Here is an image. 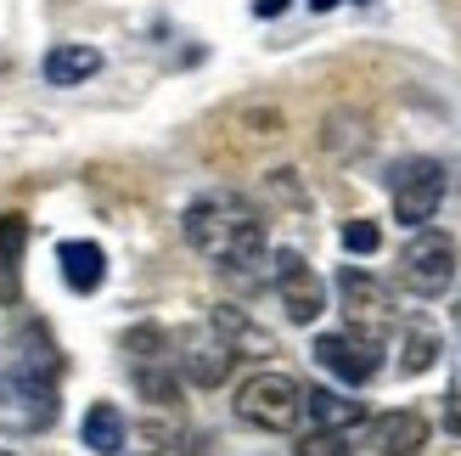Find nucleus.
<instances>
[{
  "label": "nucleus",
  "mask_w": 461,
  "mask_h": 456,
  "mask_svg": "<svg viewBox=\"0 0 461 456\" xmlns=\"http://www.w3.org/2000/svg\"><path fill=\"white\" fill-rule=\"evenodd\" d=\"M79 440L96 451V456H119L124 445H130V428H124V412L113 400H96L85 412V423H79Z\"/></svg>",
  "instance_id": "nucleus-14"
},
{
  "label": "nucleus",
  "mask_w": 461,
  "mask_h": 456,
  "mask_svg": "<svg viewBox=\"0 0 461 456\" xmlns=\"http://www.w3.org/2000/svg\"><path fill=\"white\" fill-rule=\"evenodd\" d=\"M57 265H62V282L74 293H96L102 277H107V254L96 242H62L57 248Z\"/></svg>",
  "instance_id": "nucleus-15"
},
{
  "label": "nucleus",
  "mask_w": 461,
  "mask_h": 456,
  "mask_svg": "<svg viewBox=\"0 0 461 456\" xmlns=\"http://www.w3.org/2000/svg\"><path fill=\"white\" fill-rule=\"evenodd\" d=\"M270 282H276V299H282L287 322H298V327H310L315 315L327 310V282H321L315 270L304 265V254H293V248H282V254H276Z\"/></svg>",
  "instance_id": "nucleus-9"
},
{
  "label": "nucleus",
  "mask_w": 461,
  "mask_h": 456,
  "mask_svg": "<svg viewBox=\"0 0 461 456\" xmlns=\"http://www.w3.org/2000/svg\"><path fill=\"white\" fill-rule=\"evenodd\" d=\"M445 428L461 434V389H450V406H445Z\"/></svg>",
  "instance_id": "nucleus-19"
},
{
  "label": "nucleus",
  "mask_w": 461,
  "mask_h": 456,
  "mask_svg": "<svg viewBox=\"0 0 461 456\" xmlns=\"http://www.w3.org/2000/svg\"><path fill=\"white\" fill-rule=\"evenodd\" d=\"M230 412H237V423L259 428V434H293L304 423V383L293 372H253L237 383Z\"/></svg>",
  "instance_id": "nucleus-3"
},
{
  "label": "nucleus",
  "mask_w": 461,
  "mask_h": 456,
  "mask_svg": "<svg viewBox=\"0 0 461 456\" xmlns=\"http://www.w3.org/2000/svg\"><path fill=\"white\" fill-rule=\"evenodd\" d=\"M366 417V406L338 395V389H304V423L315 434H343V428H355Z\"/></svg>",
  "instance_id": "nucleus-13"
},
{
  "label": "nucleus",
  "mask_w": 461,
  "mask_h": 456,
  "mask_svg": "<svg viewBox=\"0 0 461 456\" xmlns=\"http://www.w3.org/2000/svg\"><path fill=\"white\" fill-rule=\"evenodd\" d=\"M209 327L225 338V350L237 355V360H265V355H276V338L253 322L248 310H237V305H214L209 310Z\"/></svg>",
  "instance_id": "nucleus-11"
},
{
  "label": "nucleus",
  "mask_w": 461,
  "mask_h": 456,
  "mask_svg": "<svg viewBox=\"0 0 461 456\" xmlns=\"http://www.w3.org/2000/svg\"><path fill=\"white\" fill-rule=\"evenodd\" d=\"M377 242H383V232L372 220H349V225H343V248H349V254H377Z\"/></svg>",
  "instance_id": "nucleus-18"
},
{
  "label": "nucleus",
  "mask_w": 461,
  "mask_h": 456,
  "mask_svg": "<svg viewBox=\"0 0 461 456\" xmlns=\"http://www.w3.org/2000/svg\"><path fill=\"white\" fill-rule=\"evenodd\" d=\"M338 305L349 315V327L377 333V338H388V327H394V315H400L394 310V287L383 277H372V270H360V265L338 270Z\"/></svg>",
  "instance_id": "nucleus-7"
},
{
  "label": "nucleus",
  "mask_w": 461,
  "mask_h": 456,
  "mask_svg": "<svg viewBox=\"0 0 461 456\" xmlns=\"http://www.w3.org/2000/svg\"><path fill=\"white\" fill-rule=\"evenodd\" d=\"M450 327L461 333V293H456V305H450Z\"/></svg>",
  "instance_id": "nucleus-21"
},
{
  "label": "nucleus",
  "mask_w": 461,
  "mask_h": 456,
  "mask_svg": "<svg viewBox=\"0 0 461 456\" xmlns=\"http://www.w3.org/2000/svg\"><path fill=\"white\" fill-rule=\"evenodd\" d=\"M102 74V51L96 45H57V51H45V85H85Z\"/></svg>",
  "instance_id": "nucleus-16"
},
{
  "label": "nucleus",
  "mask_w": 461,
  "mask_h": 456,
  "mask_svg": "<svg viewBox=\"0 0 461 456\" xmlns=\"http://www.w3.org/2000/svg\"><path fill=\"white\" fill-rule=\"evenodd\" d=\"M433 360H439V338H433L428 327H411L405 333V344H400V372L405 378H417V372H428Z\"/></svg>",
  "instance_id": "nucleus-17"
},
{
  "label": "nucleus",
  "mask_w": 461,
  "mask_h": 456,
  "mask_svg": "<svg viewBox=\"0 0 461 456\" xmlns=\"http://www.w3.org/2000/svg\"><path fill=\"white\" fill-rule=\"evenodd\" d=\"M282 6H287V0H253V12H259V17H276Z\"/></svg>",
  "instance_id": "nucleus-20"
},
{
  "label": "nucleus",
  "mask_w": 461,
  "mask_h": 456,
  "mask_svg": "<svg viewBox=\"0 0 461 456\" xmlns=\"http://www.w3.org/2000/svg\"><path fill=\"white\" fill-rule=\"evenodd\" d=\"M169 355H175V372L192 383V389H220V383L230 378V367H237V355L225 350V338L203 322V327H180L169 338Z\"/></svg>",
  "instance_id": "nucleus-6"
},
{
  "label": "nucleus",
  "mask_w": 461,
  "mask_h": 456,
  "mask_svg": "<svg viewBox=\"0 0 461 456\" xmlns=\"http://www.w3.org/2000/svg\"><path fill=\"white\" fill-rule=\"evenodd\" d=\"M23 254H29V220L23 214H0V305L23 299Z\"/></svg>",
  "instance_id": "nucleus-12"
},
{
  "label": "nucleus",
  "mask_w": 461,
  "mask_h": 456,
  "mask_svg": "<svg viewBox=\"0 0 461 456\" xmlns=\"http://www.w3.org/2000/svg\"><path fill=\"white\" fill-rule=\"evenodd\" d=\"M315 360H321V367H327L338 383L360 389V383H372V378L383 372V338H377V333H360V327L321 333V338H315Z\"/></svg>",
  "instance_id": "nucleus-8"
},
{
  "label": "nucleus",
  "mask_w": 461,
  "mask_h": 456,
  "mask_svg": "<svg viewBox=\"0 0 461 456\" xmlns=\"http://www.w3.org/2000/svg\"><path fill=\"white\" fill-rule=\"evenodd\" d=\"M445 187H450V175L439 158H405V164H394V175H388V203H394V220L400 225H428L433 214H439V203H445Z\"/></svg>",
  "instance_id": "nucleus-5"
},
{
  "label": "nucleus",
  "mask_w": 461,
  "mask_h": 456,
  "mask_svg": "<svg viewBox=\"0 0 461 456\" xmlns=\"http://www.w3.org/2000/svg\"><path fill=\"white\" fill-rule=\"evenodd\" d=\"M456 265H461V248L450 232H433V225H417V237L400 248V265L394 277L405 293H417V299H445L450 282H456Z\"/></svg>",
  "instance_id": "nucleus-4"
},
{
  "label": "nucleus",
  "mask_w": 461,
  "mask_h": 456,
  "mask_svg": "<svg viewBox=\"0 0 461 456\" xmlns=\"http://www.w3.org/2000/svg\"><path fill=\"white\" fill-rule=\"evenodd\" d=\"M0 456H17V451H6V445H0Z\"/></svg>",
  "instance_id": "nucleus-23"
},
{
  "label": "nucleus",
  "mask_w": 461,
  "mask_h": 456,
  "mask_svg": "<svg viewBox=\"0 0 461 456\" xmlns=\"http://www.w3.org/2000/svg\"><path fill=\"white\" fill-rule=\"evenodd\" d=\"M57 423V355L17 360L0 372V428L6 434H40Z\"/></svg>",
  "instance_id": "nucleus-2"
},
{
  "label": "nucleus",
  "mask_w": 461,
  "mask_h": 456,
  "mask_svg": "<svg viewBox=\"0 0 461 456\" xmlns=\"http://www.w3.org/2000/svg\"><path fill=\"white\" fill-rule=\"evenodd\" d=\"M186 242L203 260H214L220 270H248L265 260V220L242 192H203L186 203V220H180Z\"/></svg>",
  "instance_id": "nucleus-1"
},
{
  "label": "nucleus",
  "mask_w": 461,
  "mask_h": 456,
  "mask_svg": "<svg viewBox=\"0 0 461 456\" xmlns=\"http://www.w3.org/2000/svg\"><path fill=\"white\" fill-rule=\"evenodd\" d=\"M428 417L422 412H411V406H400V412H383V417H372L366 423V434H360V445L372 451V456H417L422 445H428Z\"/></svg>",
  "instance_id": "nucleus-10"
},
{
  "label": "nucleus",
  "mask_w": 461,
  "mask_h": 456,
  "mask_svg": "<svg viewBox=\"0 0 461 456\" xmlns=\"http://www.w3.org/2000/svg\"><path fill=\"white\" fill-rule=\"evenodd\" d=\"M310 6H315V12H332V6H338V0H310Z\"/></svg>",
  "instance_id": "nucleus-22"
}]
</instances>
